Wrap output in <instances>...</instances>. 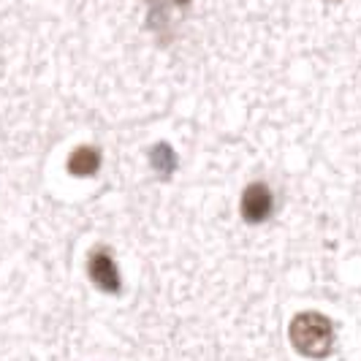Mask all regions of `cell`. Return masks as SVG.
I'll use <instances>...</instances> for the list:
<instances>
[{
    "label": "cell",
    "mask_w": 361,
    "mask_h": 361,
    "mask_svg": "<svg viewBox=\"0 0 361 361\" xmlns=\"http://www.w3.org/2000/svg\"><path fill=\"white\" fill-rule=\"evenodd\" d=\"M290 345L307 359H326L334 348V324L324 312H299L288 329Z\"/></svg>",
    "instance_id": "6da1fadb"
},
{
    "label": "cell",
    "mask_w": 361,
    "mask_h": 361,
    "mask_svg": "<svg viewBox=\"0 0 361 361\" xmlns=\"http://www.w3.org/2000/svg\"><path fill=\"white\" fill-rule=\"evenodd\" d=\"M87 274H90L92 286L98 290H104L109 296L123 290V280H120V269L114 264V258L106 247H95L87 258Z\"/></svg>",
    "instance_id": "7a4b0ae2"
},
{
    "label": "cell",
    "mask_w": 361,
    "mask_h": 361,
    "mask_svg": "<svg viewBox=\"0 0 361 361\" xmlns=\"http://www.w3.org/2000/svg\"><path fill=\"white\" fill-rule=\"evenodd\" d=\"M271 209H274V196H271L269 185L267 182H250L242 193V217L247 223H264L269 220Z\"/></svg>",
    "instance_id": "3957f363"
},
{
    "label": "cell",
    "mask_w": 361,
    "mask_h": 361,
    "mask_svg": "<svg viewBox=\"0 0 361 361\" xmlns=\"http://www.w3.org/2000/svg\"><path fill=\"white\" fill-rule=\"evenodd\" d=\"M101 169V152L95 147H79L68 155V174L73 177H92Z\"/></svg>",
    "instance_id": "277c9868"
},
{
    "label": "cell",
    "mask_w": 361,
    "mask_h": 361,
    "mask_svg": "<svg viewBox=\"0 0 361 361\" xmlns=\"http://www.w3.org/2000/svg\"><path fill=\"white\" fill-rule=\"evenodd\" d=\"M177 152H174V147L166 145V142H158V145L149 149V166L155 169V174L161 177V180H169L174 171H177Z\"/></svg>",
    "instance_id": "5b68a950"
},
{
    "label": "cell",
    "mask_w": 361,
    "mask_h": 361,
    "mask_svg": "<svg viewBox=\"0 0 361 361\" xmlns=\"http://www.w3.org/2000/svg\"><path fill=\"white\" fill-rule=\"evenodd\" d=\"M171 3H174V6H180V8H182V6H188L190 0H171Z\"/></svg>",
    "instance_id": "8992f818"
}]
</instances>
